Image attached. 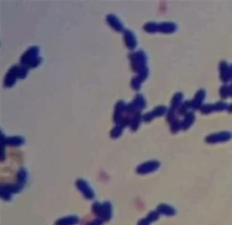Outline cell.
<instances>
[{"label": "cell", "instance_id": "obj_1", "mask_svg": "<svg viewBox=\"0 0 232 225\" xmlns=\"http://www.w3.org/2000/svg\"><path fill=\"white\" fill-rule=\"evenodd\" d=\"M229 111H231L232 112V105H230V107H229Z\"/></svg>", "mask_w": 232, "mask_h": 225}]
</instances>
